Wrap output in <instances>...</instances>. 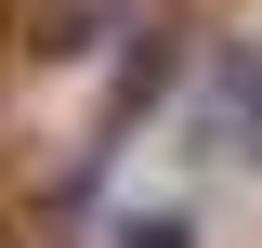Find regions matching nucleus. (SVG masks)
Returning a JSON list of instances; mask_svg holds the SVG:
<instances>
[{"label": "nucleus", "instance_id": "obj_1", "mask_svg": "<svg viewBox=\"0 0 262 248\" xmlns=\"http://www.w3.org/2000/svg\"><path fill=\"white\" fill-rule=\"evenodd\" d=\"M131 248H184V222H144V235H131Z\"/></svg>", "mask_w": 262, "mask_h": 248}]
</instances>
